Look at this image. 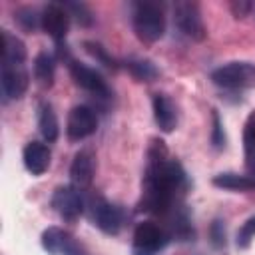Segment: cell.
<instances>
[{"mask_svg":"<svg viewBox=\"0 0 255 255\" xmlns=\"http://www.w3.org/2000/svg\"><path fill=\"white\" fill-rule=\"evenodd\" d=\"M189 177L183 165L169 155L163 139L153 137L147 147V163L141 177V197L137 211L165 217L175 205L183 203Z\"/></svg>","mask_w":255,"mask_h":255,"instance_id":"cell-1","label":"cell"},{"mask_svg":"<svg viewBox=\"0 0 255 255\" xmlns=\"http://www.w3.org/2000/svg\"><path fill=\"white\" fill-rule=\"evenodd\" d=\"M131 28L143 44H153L165 34V12L161 2L141 0L131 4Z\"/></svg>","mask_w":255,"mask_h":255,"instance_id":"cell-2","label":"cell"},{"mask_svg":"<svg viewBox=\"0 0 255 255\" xmlns=\"http://www.w3.org/2000/svg\"><path fill=\"white\" fill-rule=\"evenodd\" d=\"M86 197V213L90 217V221L106 235H118L124 225H126V211L108 201L104 195L100 193H90L84 195Z\"/></svg>","mask_w":255,"mask_h":255,"instance_id":"cell-3","label":"cell"},{"mask_svg":"<svg viewBox=\"0 0 255 255\" xmlns=\"http://www.w3.org/2000/svg\"><path fill=\"white\" fill-rule=\"evenodd\" d=\"M171 241L165 225L155 221H139L131 237V255H157Z\"/></svg>","mask_w":255,"mask_h":255,"instance_id":"cell-4","label":"cell"},{"mask_svg":"<svg viewBox=\"0 0 255 255\" xmlns=\"http://www.w3.org/2000/svg\"><path fill=\"white\" fill-rule=\"evenodd\" d=\"M211 82L223 90L255 88V64L253 62H229L211 72Z\"/></svg>","mask_w":255,"mask_h":255,"instance_id":"cell-5","label":"cell"},{"mask_svg":"<svg viewBox=\"0 0 255 255\" xmlns=\"http://www.w3.org/2000/svg\"><path fill=\"white\" fill-rule=\"evenodd\" d=\"M173 24L175 28L193 42H203L207 38V28L203 24V16L197 2L179 0L173 4Z\"/></svg>","mask_w":255,"mask_h":255,"instance_id":"cell-6","label":"cell"},{"mask_svg":"<svg viewBox=\"0 0 255 255\" xmlns=\"http://www.w3.org/2000/svg\"><path fill=\"white\" fill-rule=\"evenodd\" d=\"M50 207L60 215V219L74 223L80 219L82 213H86V197L84 191L70 185H58L50 197Z\"/></svg>","mask_w":255,"mask_h":255,"instance_id":"cell-7","label":"cell"},{"mask_svg":"<svg viewBox=\"0 0 255 255\" xmlns=\"http://www.w3.org/2000/svg\"><path fill=\"white\" fill-rule=\"evenodd\" d=\"M68 70H70V76H72L74 84H76L78 88L86 90L88 94H92L94 98H98V100H108V98L112 96V90H110L108 82L104 80V76H102L98 70L90 68L88 64H84V62L72 58V60L68 62Z\"/></svg>","mask_w":255,"mask_h":255,"instance_id":"cell-8","label":"cell"},{"mask_svg":"<svg viewBox=\"0 0 255 255\" xmlns=\"http://www.w3.org/2000/svg\"><path fill=\"white\" fill-rule=\"evenodd\" d=\"M98 129V116L96 110L88 104H78L70 110L66 122V137L70 141H82L94 135Z\"/></svg>","mask_w":255,"mask_h":255,"instance_id":"cell-9","label":"cell"},{"mask_svg":"<svg viewBox=\"0 0 255 255\" xmlns=\"http://www.w3.org/2000/svg\"><path fill=\"white\" fill-rule=\"evenodd\" d=\"M70 12L64 8L62 2H48L42 10H40V28L56 42H64L66 34L70 30Z\"/></svg>","mask_w":255,"mask_h":255,"instance_id":"cell-10","label":"cell"},{"mask_svg":"<svg viewBox=\"0 0 255 255\" xmlns=\"http://www.w3.org/2000/svg\"><path fill=\"white\" fill-rule=\"evenodd\" d=\"M0 86H2L4 102L20 100L30 86V74L26 66L24 64H0Z\"/></svg>","mask_w":255,"mask_h":255,"instance_id":"cell-11","label":"cell"},{"mask_svg":"<svg viewBox=\"0 0 255 255\" xmlns=\"http://www.w3.org/2000/svg\"><path fill=\"white\" fill-rule=\"evenodd\" d=\"M94 173H96V153L92 147H82L80 151H76L70 163V181L74 187L86 191L94 181Z\"/></svg>","mask_w":255,"mask_h":255,"instance_id":"cell-12","label":"cell"},{"mask_svg":"<svg viewBox=\"0 0 255 255\" xmlns=\"http://www.w3.org/2000/svg\"><path fill=\"white\" fill-rule=\"evenodd\" d=\"M165 219H167L165 229L169 231L171 239H175L179 243H187V241H193L195 239V227H193L191 213H189V209H187L185 203L175 205L165 215Z\"/></svg>","mask_w":255,"mask_h":255,"instance_id":"cell-13","label":"cell"},{"mask_svg":"<svg viewBox=\"0 0 255 255\" xmlns=\"http://www.w3.org/2000/svg\"><path fill=\"white\" fill-rule=\"evenodd\" d=\"M151 110H153V120L155 126L163 133H171L177 128V106L167 94H153L151 96Z\"/></svg>","mask_w":255,"mask_h":255,"instance_id":"cell-14","label":"cell"},{"mask_svg":"<svg viewBox=\"0 0 255 255\" xmlns=\"http://www.w3.org/2000/svg\"><path fill=\"white\" fill-rule=\"evenodd\" d=\"M50 159H52V151L44 141L32 139L24 145L22 149V161L28 173L32 175H42L44 171H48L50 167Z\"/></svg>","mask_w":255,"mask_h":255,"instance_id":"cell-15","label":"cell"},{"mask_svg":"<svg viewBox=\"0 0 255 255\" xmlns=\"http://www.w3.org/2000/svg\"><path fill=\"white\" fill-rule=\"evenodd\" d=\"M40 243H42V249L48 255H66L78 243V239L68 229L58 227V225H52V227H46L42 231Z\"/></svg>","mask_w":255,"mask_h":255,"instance_id":"cell-16","label":"cell"},{"mask_svg":"<svg viewBox=\"0 0 255 255\" xmlns=\"http://www.w3.org/2000/svg\"><path fill=\"white\" fill-rule=\"evenodd\" d=\"M34 80L42 90H50L54 86V78H56V56L40 50L34 58Z\"/></svg>","mask_w":255,"mask_h":255,"instance_id":"cell-17","label":"cell"},{"mask_svg":"<svg viewBox=\"0 0 255 255\" xmlns=\"http://www.w3.org/2000/svg\"><path fill=\"white\" fill-rule=\"evenodd\" d=\"M26 44L12 32L2 30V44H0V64H24L26 62Z\"/></svg>","mask_w":255,"mask_h":255,"instance_id":"cell-18","label":"cell"},{"mask_svg":"<svg viewBox=\"0 0 255 255\" xmlns=\"http://www.w3.org/2000/svg\"><path fill=\"white\" fill-rule=\"evenodd\" d=\"M38 131L44 137L46 143H54L60 137V124L58 116L54 112V106L50 102L38 104Z\"/></svg>","mask_w":255,"mask_h":255,"instance_id":"cell-19","label":"cell"},{"mask_svg":"<svg viewBox=\"0 0 255 255\" xmlns=\"http://www.w3.org/2000/svg\"><path fill=\"white\" fill-rule=\"evenodd\" d=\"M122 66L137 82H145L147 84V82H153V80L159 78V68L151 60H147V58H135V56H131V58L122 60Z\"/></svg>","mask_w":255,"mask_h":255,"instance_id":"cell-20","label":"cell"},{"mask_svg":"<svg viewBox=\"0 0 255 255\" xmlns=\"http://www.w3.org/2000/svg\"><path fill=\"white\" fill-rule=\"evenodd\" d=\"M211 183L225 191H253L255 189V181L249 173L243 175V173H235V171L217 173V175H213Z\"/></svg>","mask_w":255,"mask_h":255,"instance_id":"cell-21","label":"cell"},{"mask_svg":"<svg viewBox=\"0 0 255 255\" xmlns=\"http://www.w3.org/2000/svg\"><path fill=\"white\" fill-rule=\"evenodd\" d=\"M82 46H84L86 54H90V56H92L98 64H102L104 68H108V70H112V72H116V70L122 68V62H120L118 58H114L100 42H96V40H84Z\"/></svg>","mask_w":255,"mask_h":255,"instance_id":"cell-22","label":"cell"},{"mask_svg":"<svg viewBox=\"0 0 255 255\" xmlns=\"http://www.w3.org/2000/svg\"><path fill=\"white\" fill-rule=\"evenodd\" d=\"M243 151H245V167L255 171V110L249 114L243 128Z\"/></svg>","mask_w":255,"mask_h":255,"instance_id":"cell-23","label":"cell"},{"mask_svg":"<svg viewBox=\"0 0 255 255\" xmlns=\"http://www.w3.org/2000/svg\"><path fill=\"white\" fill-rule=\"evenodd\" d=\"M14 22L26 32L32 34L40 28V12L34 6H22L14 12Z\"/></svg>","mask_w":255,"mask_h":255,"instance_id":"cell-24","label":"cell"},{"mask_svg":"<svg viewBox=\"0 0 255 255\" xmlns=\"http://www.w3.org/2000/svg\"><path fill=\"white\" fill-rule=\"evenodd\" d=\"M64 8L70 12V16L84 28H90L94 24V12L84 2H62Z\"/></svg>","mask_w":255,"mask_h":255,"instance_id":"cell-25","label":"cell"},{"mask_svg":"<svg viewBox=\"0 0 255 255\" xmlns=\"http://www.w3.org/2000/svg\"><path fill=\"white\" fill-rule=\"evenodd\" d=\"M209 141L213 149H223L227 145V135L223 129V120L219 116V112L213 108L211 110V133H209Z\"/></svg>","mask_w":255,"mask_h":255,"instance_id":"cell-26","label":"cell"},{"mask_svg":"<svg viewBox=\"0 0 255 255\" xmlns=\"http://www.w3.org/2000/svg\"><path fill=\"white\" fill-rule=\"evenodd\" d=\"M209 243L215 251H225L227 247V231H225V221L221 217H215L209 223Z\"/></svg>","mask_w":255,"mask_h":255,"instance_id":"cell-27","label":"cell"},{"mask_svg":"<svg viewBox=\"0 0 255 255\" xmlns=\"http://www.w3.org/2000/svg\"><path fill=\"white\" fill-rule=\"evenodd\" d=\"M253 239H255V215L247 217L241 223V227L237 229V235H235V245L239 249H249Z\"/></svg>","mask_w":255,"mask_h":255,"instance_id":"cell-28","label":"cell"},{"mask_svg":"<svg viewBox=\"0 0 255 255\" xmlns=\"http://www.w3.org/2000/svg\"><path fill=\"white\" fill-rule=\"evenodd\" d=\"M229 10H231V14L235 18H245L253 10V2H249V0H233L229 4Z\"/></svg>","mask_w":255,"mask_h":255,"instance_id":"cell-29","label":"cell"},{"mask_svg":"<svg viewBox=\"0 0 255 255\" xmlns=\"http://www.w3.org/2000/svg\"><path fill=\"white\" fill-rule=\"evenodd\" d=\"M66 255H92V253H88V249H86V247H84V245L78 241V243H76V245H74V247H72V249H70Z\"/></svg>","mask_w":255,"mask_h":255,"instance_id":"cell-30","label":"cell"},{"mask_svg":"<svg viewBox=\"0 0 255 255\" xmlns=\"http://www.w3.org/2000/svg\"><path fill=\"white\" fill-rule=\"evenodd\" d=\"M249 175H251V177H253V181H255V171H251V173H249Z\"/></svg>","mask_w":255,"mask_h":255,"instance_id":"cell-31","label":"cell"}]
</instances>
